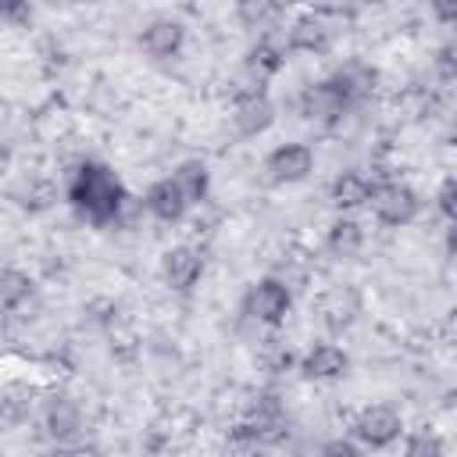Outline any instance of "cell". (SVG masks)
Segmentation results:
<instances>
[{"label":"cell","instance_id":"obj_10","mask_svg":"<svg viewBox=\"0 0 457 457\" xmlns=\"http://www.w3.org/2000/svg\"><path fill=\"white\" fill-rule=\"evenodd\" d=\"M232 125L239 136H261L275 125V104L268 100V93H243L236 96V107H232Z\"/></svg>","mask_w":457,"mask_h":457},{"label":"cell","instance_id":"obj_15","mask_svg":"<svg viewBox=\"0 0 457 457\" xmlns=\"http://www.w3.org/2000/svg\"><path fill=\"white\" fill-rule=\"evenodd\" d=\"M43 428L50 439L57 443H68L79 428H82V411L71 396H50L46 407H43Z\"/></svg>","mask_w":457,"mask_h":457},{"label":"cell","instance_id":"obj_12","mask_svg":"<svg viewBox=\"0 0 457 457\" xmlns=\"http://www.w3.org/2000/svg\"><path fill=\"white\" fill-rule=\"evenodd\" d=\"M346 371H350V357H346V350L336 346V343H318V346H311V350L303 353V361H300V375L311 378V382H336V378H343Z\"/></svg>","mask_w":457,"mask_h":457},{"label":"cell","instance_id":"obj_21","mask_svg":"<svg viewBox=\"0 0 457 457\" xmlns=\"http://www.w3.org/2000/svg\"><path fill=\"white\" fill-rule=\"evenodd\" d=\"M328 250L336 253V257H353L361 246H364V228L353 221V218H336L332 225H328Z\"/></svg>","mask_w":457,"mask_h":457},{"label":"cell","instance_id":"obj_22","mask_svg":"<svg viewBox=\"0 0 457 457\" xmlns=\"http://www.w3.org/2000/svg\"><path fill=\"white\" fill-rule=\"evenodd\" d=\"M236 14H239V21L246 29H268L271 21H278L286 14V7L282 4H271V0H243L236 7Z\"/></svg>","mask_w":457,"mask_h":457},{"label":"cell","instance_id":"obj_4","mask_svg":"<svg viewBox=\"0 0 457 457\" xmlns=\"http://www.w3.org/2000/svg\"><path fill=\"white\" fill-rule=\"evenodd\" d=\"M368 207L382 225H396L400 228V225H411L418 218L421 200L407 182H375Z\"/></svg>","mask_w":457,"mask_h":457},{"label":"cell","instance_id":"obj_20","mask_svg":"<svg viewBox=\"0 0 457 457\" xmlns=\"http://www.w3.org/2000/svg\"><path fill=\"white\" fill-rule=\"evenodd\" d=\"M32 296H36V286H32V278H29L25 271L7 268V271L0 275V303H4L7 314H18V307L29 303Z\"/></svg>","mask_w":457,"mask_h":457},{"label":"cell","instance_id":"obj_32","mask_svg":"<svg viewBox=\"0 0 457 457\" xmlns=\"http://www.w3.org/2000/svg\"><path fill=\"white\" fill-rule=\"evenodd\" d=\"M57 457H104L96 446H89V443H75V446H64Z\"/></svg>","mask_w":457,"mask_h":457},{"label":"cell","instance_id":"obj_2","mask_svg":"<svg viewBox=\"0 0 457 457\" xmlns=\"http://www.w3.org/2000/svg\"><path fill=\"white\" fill-rule=\"evenodd\" d=\"M289 307H293V293H289V286L282 278H261L243 296V314L261 321V325H268V328H278L286 321Z\"/></svg>","mask_w":457,"mask_h":457},{"label":"cell","instance_id":"obj_30","mask_svg":"<svg viewBox=\"0 0 457 457\" xmlns=\"http://www.w3.org/2000/svg\"><path fill=\"white\" fill-rule=\"evenodd\" d=\"M318 457H361V450L350 443V439H343V436H336V439H328V443H321V450H318Z\"/></svg>","mask_w":457,"mask_h":457},{"label":"cell","instance_id":"obj_34","mask_svg":"<svg viewBox=\"0 0 457 457\" xmlns=\"http://www.w3.org/2000/svg\"><path fill=\"white\" fill-rule=\"evenodd\" d=\"M446 246H450V257L457 261V225L450 228V236H446Z\"/></svg>","mask_w":457,"mask_h":457},{"label":"cell","instance_id":"obj_8","mask_svg":"<svg viewBox=\"0 0 457 457\" xmlns=\"http://www.w3.org/2000/svg\"><path fill=\"white\" fill-rule=\"evenodd\" d=\"M264 171L271 182L278 186H293V182H303L311 171H314V150L307 143H282L268 154L264 161Z\"/></svg>","mask_w":457,"mask_h":457},{"label":"cell","instance_id":"obj_23","mask_svg":"<svg viewBox=\"0 0 457 457\" xmlns=\"http://www.w3.org/2000/svg\"><path fill=\"white\" fill-rule=\"evenodd\" d=\"M403 457H443V439L428 428H418L403 443Z\"/></svg>","mask_w":457,"mask_h":457},{"label":"cell","instance_id":"obj_3","mask_svg":"<svg viewBox=\"0 0 457 457\" xmlns=\"http://www.w3.org/2000/svg\"><path fill=\"white\" fill-rule=\"evenodd\" d=\"M236 432L253 436V439H261L264 446H275V443H282V439H286V432H289L286 407L278 403V396L261 393V396H253V400H250V407H246L243 421L236 425Z\"/></svg>","mask_w":457,"mask_h":457},{"label":"cell","instance_id":"obj_26","mask_svg":"<svg viewBox=\"0 0 457 457\" xmlns=\"http://www.w3.org/2000/svg\"><path fill=\"white\" fill-rule=\"evenodd\" d=\"M57 200V189L46 182V179H32L29 186H25V200H21V207H29V211H43V207H50Z\"/></svg>","mask_w":457,"mask_h":457},{"label":"cell","instance_id":"obj_6","mask_svg":"<svg viewBox=\"0 0 457 457\" xmlns=\"http://www.w3.org/2000/svg\"><path fill=\"white\" fill-rule=\"evenodd\" d=\"M296 104H300V114H303L307 121H314V125H336V121H343L346 111H353V107L346 104V96L336 89L332 79H321V82L303 86Z\"/></svg>","mask_w":457,"mask_h":457},{"label":"cell","instance_id":"obj_35","mask_svg":"<svg viewBox=\"0 0 457 457\" xmlns=\"http://www.w3.org/2000/svg\"><path fill=\"white\" fill-rule=\"evenodd\" d=\"M450 146H457V118H453V125H450Z\"/></svg>","mask_w":457,"mask_h":457},{"label":"cell","instance_id":"obj_1","mask_svg":"<svg viewBox=\"0 0 457 457\" xmlns=\"http://www.w3.org/2000/svg\"><path fill=\"white\" fill-rule=\"evenodd\" d=\"M68 200L93 225H114L125 200H129V189L121 186V179L107 164L82 161L68 179Z\"/></svg>","mask_w":457,"mask_h":457},{"label":"cell","instance_id":"obj_14","mask_svg":"<svg viewBox=\"0 0 457 457\" xmlns=\"http://www.w3.org/2000/svg\"><path fill=\"white\" fill-rule=\"evenodd\" d=\"M182 43H186V25L175 21V18H154V21L139 32V46H143L150 57H157V61L175 57V54L182 50Z\"/></svg>","mask_w":457,"mask_h":457},{"label":"cell","instance_id":"obj_18","mask_svg":"<svg viewBox=\"0 0 457 457\" xmlns=\"http://www.w3.org/2000/svg\"><path fill=\"white\" fill-rule=\"evenodd\" d=\"M171 179L179 182V189H182V196H186L189 204L207 200V189H211V171H207V164H204L200 157L182 161V164L175 168V175H171Z\"/></svg>","mask_w":457,"mask_h":457},{"label":"cell","instance_id":"obj_16","mask_svg":"<svg viewBox=\"0 0 457 457\" xmlns=\"http://www.w3.org/2000/svg\"><path fill=\"white\" fill-rule=\"evenodd\" d=\"M143 204H146V211H150L157 221H182V214H186V207H189V200L182 196V189H179L175 179H157V182L146 189Z\"/></svg>","mask_w":457,"mask_h":457},{"label":"cell","instance_id":"obj_5","mask_svg":"<svg viewBox=\"0 0 457 457\" xmlns=\"http://www.w3.org/2000/svg\"><path fill=\"white\" fill-rule=\"evenodd\" d=\"M336 18H339V11H328V7L300 14L286 32V50L325 54L332 46V39H336Z\"/></svg>","mask_w":457,"mask_h":457},{"label":"cell","instance_id":"obj_13","mask_svg":"<svg viewBox=\"0 0 457 457\" xmlns=\"http://www.w3.org/2000/svg\"><path fill=\"white\" fill-rule=\"evenodd\" d=\"M332 82H336V89L346 96L350 107H361V104H368V100L375 96V89H378V71H375L371 64H364V61H346L343 68H336Z\"/></svg>","mask_w":457,"mask_h":457},{"label":"cell","instance_id":"obj_28","mask_svg":"<svg viewBox=\"0 0 457 457\" xmlns=\"http://www.w3.org/2000/svg\"><path fill=\"white\" fill-rule=\"evenodd\" d=\"M436 204H439V214H443L450 225H457V175H453V179H446V182L439 186Z\"/></svg>","mask_w":457,"mask_h":457},{"label":"cell","instance_id":"obj_7","mask_svg":"<svg viewBox=\"0 0 457 457\" xmlns=\"http://www.w3.org/2000/svg\"><path fill=\"white\" fill-rule=\"evenodd\" d=\"M400 432H403V418H400V411L389 407V403H371V407H364V411L357 414V421H353V436H357L364 446H371V450H382V446L396 443Z\"/></svg>","mask_w":457,"mask_h":457},{"label":"cell","instance_id":"obj_31","mask_svg":"<svg viewBox=\"0 0 457 457\" xmlns=\"http://www.w3.org/2000/svg\"><path fill=\"white\" fill-rule=\"evenodd\" d=\"M432 14L443 25H457V0H432Z\"/></svg>","mask_w":457,"mask_h":457},{"label":"cell","instance_id":"obj_24","mask_svg":"<svg viewBox=\"0 0 457 457\" xmlns=\"http://www.w3.org/2000/svg\"><path fill=\"white\" fill-rule=\"evenodd\" d=\"M29 396H32L29 386H7V393H4V418H7V421L29 418V407H32Z\"/></svg>","mask_w":457,"mask_h":457},{"label":"cell","instance_id":"obj_27","mask_svg":"<svg viewBox=\"0 0 457 457\" xmlns=\"http://www.w3.org/2000/svg\"><path fill=\"white\" fill-rule=\"evenodd\" d=\"M261 361H264L271 371H286V368L293 364V353H289V346H286L282 339H264V346H261Z\"/></svg>","mask_w":457,"mask_h":457},{"label":"cell","instance_id":"obj_33","mask_svg":"<svg viewBox=\"0 0 457 457\" xmlns=\"http://www.w3.org/2000/svg\"><path fill=\"white\" fill-rule=\"evenodd\" d=\"M4 18H7V21H14V18H32V7H29V4H7V7H4Z\"/></svg>","mask_w":457,"mask_h":457},{"label":"cell","instance_id":"obj_25","mask_svg":"<svg viewBox=\"0 0 457 457\" xmlns=\"http://www.w3.org/2000/svg\"><path fill=\"white\" fill-rule=\"evenodd\" d=\"M221 457H268V446H264L261 439L243 436V432L232 428V436H228V443H225V450H221Z\"/></svg>","mask_w":457,"mask_h":457},{"label":"cell","instance_id":"obj_19","mask_svg":"<svg viewBox=\"0 0 457 457\" xmlns=\"http://www.w3.org/2000/svg\"><path fill=\"white\" fill-rule=\"evenodd\" d=\"M282 61H286V50L278 46V43H271V39H261L250 54H246V71H250V79H257L261 86L282 68Z\"/></svg>","mask_w":457,"mask_h":457},{"label":"cell","instance_id":"obj_9","mask_svg":"<svg viewBox=\"0 0 457 457\" xmlns=\"http://www.w3.org/2000/svg\"><path fill=\"white\" fill-rule=\"evenodd\" d=\"M361 314V300L350 286H332L318 296V321L328 328V332H343L357 321Z\"/></svg>","mask_w":457,"mask_h":457},{"label":"cell","instance_id":"obj_17","mask_svg":"<svg viewBox=\"0 0 457 457\" xmlns=\"http://www.w3.org/2000/svg\"><path fill=\"white\" fill-rule=\"evenodd\" d=\"M371 189H375V182H371L368 175H361V171L350 168V171H339V175L332 179L328 200H332V207H339V211H357V207H368Z\"/></svg>","mask_w":457,"mask_h":457},{"label":"cell","instance_id":"obj_11","mask_svg":"<svg viewBox=\"0 0 457 457\" xmlns=\"http://www.w3.org/2000/svg\"><path fill=\"white\" fill-rule=\"evenodd\" d=\"M161 271H164V282L175 289V293H189L196 282H200V275H204V257H200V250L196 246H171L168 253H164V261H161Z\"/></svg>","mask_w":457,"mask_h":457},{"label":"cell","instance_id":"obj_29","mask_svg":"<svg viewBox=\"0 0 457 457\" xmlns=\"http://www.w3.org/2000/svg\"><path fill=\"white\" fill-rule=\"evenodd\" d=\"M436 71L443 79H457V39H446L439 50H436Z\"/></svg>","mask_w":457,"mask_h":457}]
</instances>
